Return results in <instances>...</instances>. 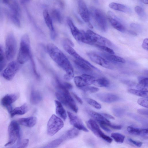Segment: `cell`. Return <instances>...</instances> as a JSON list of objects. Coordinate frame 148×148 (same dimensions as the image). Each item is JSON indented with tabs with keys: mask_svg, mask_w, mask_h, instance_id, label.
<instances>
[{
	"mask_svg": "<svg viewBox=\"0 0 148 148\" xmlns=\"http://www.w3.org/2000/svg\"><path fill=\"white\" fill-rule=\"evenodd\" d=\"M48 53L51 58L65 72L64 79L66 80L71 79L74 76L73 67L68 59L63 52L52 43L48 44Z\"/></svg>",
	"mask_w": 148,
	"mask_h": 148,
	"instance_id": "cell-1",
	"label": "cell"
},
{
	"mask_svg": "<svg viewBox=\"0 0 148 148\" xmlns=\"http://www.w3.org/2000/svg\"><path fill=\"white\" fill-rule=\"evenodd\" d=\"M56 85L57 91L55 95L57 98L61 103L68 106L74 112L77 113L78 108L68 90L64 87L60 82H58Z\"/></svg>",
	"mask_w": 148,
	"mask_h": 148,
	"instance_id": "cell-2",
	"label": "cell"
},
{
	"mask_svg": "<svg viewBox=\"0 0 148 148\" xmlns=\"http://www.w3.org/2000/svg\"><path fill=\"white\" fill-rule=\"evenodd\" d=\"M32 57L29 39L28 35L26 34L21 39L17 61L20 64H23Z\"/></svg>",
	"mask_w": 148,
	"mask_h": 148,
	"instance_id": "cell-3",
	"label": "cell"
},
{
	"mask_svg": "<svg viewBox=\"0 0 148 148\" xmlns=\"http://www.w3.org/2000/svg\"><path fill=\"white\" fill-rule=\"evenodd\" d=\"M95 24L101 30L106 31L107 28V23L106 17L103 13L100 10L91 7L89 11Z\"/></svg>",
	"mask_w": 148,
	"mask_h": 148,
	"instance_id": "cell-4",
	"label": "cell"
},
{
	"mask_svg": "<svg viewBox=\"0 0 148 148\" xmlns=\"http://www.w3.org/2000/svg\"><path fill=\"white\" fill-rule=\"evenodd\" d=\"M88 42V44L110 46L112 45L110 41L107 38L101 36L93 31L88 30L86 32Z\"/></svg>",
	"mask_w": 148,
	"mask_h": 148,
	"instance_id": "cell-5",
	"label": "cell"
},
{
	"mask_svg": "<svg viewBox=\"0 0 148 148\" xmlns=\"http://www.w3.org/2000/svg\"><path fill=\"white\" fill-rule=\"evenodd\" d=\"M5 56L8 60H12L14 57L16 50L15 38L12 33H9L5 40Z\"/></svg>",
	"mask_w": 148,
	"mask_h": 148,
	"instance_id": "cell-6",
	"label": "cell"
},
{
	"mask_svg": "<svg viewBox=\"0 0 148 148\" xmlns=\"http://www.w3.org/2000/svg\"><path fill=\"white\" fill-rule=\"evenodd\" d=\"M63 121L55 114H53L50 118L47 124V132L50 136L54 135L63 127Z\"/></svg>",
	"mask_w": 148,
	"mask_h": 148,
	"instance_id": "cell-7",
	"label": "cell"
},
{
	"mask_svg": "<svg viewBox=\"0 0 148 148\" xmlns=\"http://www.w3.org/2000/svg\"><path fill=\"white\" fill-rule=\"evenodd\" d=\"M8 132V141L5 146L12 145L19 138L20 128L18 123L15 121H12L9 126Z\"/></svg>",
	"mask_w": 148,
	"mask_h": 148,
	"instance_id": "cell-8",
	"label": "cell"
},
{
	"mask_svg": "<svg viewBox=\"0 0 148 148\" xmlns=\"http://www.w3.org/2000/svg\"><path fill=\"white\" fill-rule=\"evenodd\" d=\"M20 64L16 61L10 62L3 71L2 75L3 77L9 81L12 80L19 70Z\"/></svg>",
	"mask_w": 148,
	"mask_h": 148,
	"instance_id": "cell-9",
	"label": "cell"
},
{
	"mask_svg": "<svg viewBox=\"0 0 148 148\" xmlns=\"http://www.w3.org/2000/svg\"><path fill=\"white\" fill-rule=\"evenodd\" d=\"M87 55L94 62L106 68L110 69H113L112 65L110 62L97 53L90 52L87 53Z\"/></svg>",
	"mask_w": 148,
	"mask_h": 148,
	"instance_id": "cell-10",
	"label": "cell"
},
{
	"mask_svg": "<svg viewBox=\"0 0 148 148\" xmlns=\"http://www.w3.org/2000/svg\"><path fill=\"white\" fill-rule=\"evenodd\" d=\"M108 15L109 22L114 28L121 32H124L125 31V28L121 22L120 19L113 12L109 11L108 12Z\"/></svg>",
	"mask_w": 148,
	"mask_h": 148,
	"instance_id": "cell-11",
	"label": "cell"
},
{
	"mask_svg": "<svg viewBox=\"0 0 148 148\" xmlns=\"http://www.w3.org/2000/svg\"><path fill=\"white\" fill-rule=\"evenodd\" d=\"M70 124L77 129L88 132V130L84 125L80 119L72 113L67 112Z\"/></svg>",
	"mask_w": 148,
	"mask_h": 148,
	"instance_id": "cell-12",
	"label": "cell"
},
{
	"mask_svg": "<svg viewBox=\"0 0 148 148\" xmlns=\"http://www.w3.org/2000/svg\"><path fill=\"white\" fill-rule=\"evenodd\" d=\"M18 94L13 93L7 94L2 99L1 104L6 108L9 113L12 110L11 104L18 99Z\"/></svg>",
	"mask_w": 148,
	"mask_h": 148,
	"instance_id": "cell-13",
	"label": "cell"
},
{
	"mask_svg": "<svg viewBox=\"0 0 148 148\" xmlns=\"http://www.w3.org/2000/svg\"><path fill=\"white\" fill-rule=\"evenodd\" d=\"M95 97L101 101L108 103L116 102L120 99L117 95L110 93H98L95 95Z\"/></svg>",
	"mask_w": 148,
	"mask_h": 148,
	"instance_id": "cell-14",
	"label": "cell"
},
{
	"mask_svg": "<svg viewBox=\"0 0 148 148\" xmlns=\"http://www.w3.org/2000/svg\"><path fill=\"white\" fill-rule=\"evenodd\" d=\"M78 6L79 12L82 18L86 22H90L89 12L83 0H78Z\"/></svg>",
	"mask_w": 148,
	"mask_h": 148,
	"instance_id": "cell-15",
	"label": "cell"
},
{
	"mask_svg": "<svg viewBox=\"0 0 148 148\" xmlns=\"http://www.w3.org/2000/svg\"><path fill=\"white\" fill-rule=\"evenodd\" d=\"M43 16L46 24L50 30L51 38L53 40L55 38L56 33L53 26L51 18L47 10L45 9L43 11Z\"/></svg>",
	"mask_w": 148,
	"mask_h": 148,
	"instance_id": "cell-16",
	"label": "cell"
},
{
	"mask_svg": "<svg viewBox=\"0 0 148 148\" xmlns=\"http://www.w3.org/2000/svg\"><path fill=\"white\" fill-rule=\"evenodd\" d=\"M86 123L88 127L97 136L100 137L101 135L103 133L99 126L94 120L90 119L86 122Z\"/></svg>",
	"mask_w": 148,
	"mask_h": 148,
	"instance_id": "cell-17",
	"label": "cell"
},
{
	"mask_svg": "<svg viewBox=\"0 0 148 148\" xmlns=\"http://www.w3.org/2000/svg\"><path fill=\"white\" fill-rule=\"evenodd\" d=\"M127 131L130 134L135 135H140L142 136H148V129H140L132 126H128Z\"/></svg>",
	"mask_w": 148,
	"mask_h": 148,
	"instance_id": "cell-18",
	"label": "cell"
},
{
	"mask_svg": "<svg viewBox=\"0 0 148 148\" xmlns=\"http://www.w3.org/2000/svg\"><path fill=\"white\" fill-rule=\"evenodd\" d=\"M90 115L99 123L108 126L111 123L110 121L104 117L101 114L99 113L93 111H89Z\"/></svg>",
	"mask_w": 148,
	"mask_h": 148,
	"instance_id": "cell-19",
	"label": "cell"
},
{
	"mask_svg": "<svg viewBox=\"0 0 148 148\" xmlns=\"http://www.w3.org/2000/svg\"><path fill=\"white\" fill-rule=\"evenodd\" d=\"M37 121V118L35 116L22 118L18 120V122L20 124L28 127L34 126L36 124Z\"/></svg>",
	"mask_w": 148,
	"mask_h": 148,
	"instance_id": "cell-20",
	"label": "cell"
},
{
	"mask_svg": "<svg viewBox=\"0 0 148 148\" xmlns=\"http://www.w3.org/2000/svg\"><path fill=\"white\" fill-rule=\"evenodd\" d=\"M29 107L27 103H24L20 106L18 107L12 109L10 113L11 117L17 115H23L28 110Z\"/></svg>",
	"mask_w": 148,
	"mask_h": 148,
	"instance_id": "cell-21",
	"label": "cell"
},
{
	"mask_svg": "<svg viewBox=\"0 0 148 148\" xmlns=\"http://www.w3.org/2000/svg\"><path fill=\"white\" fill-rule=\"evenodd\" d=\"M55 103L56 114L63 120H65L67 118L66 114L61 103L59 101L55 100Z\"/></svg>",
	"mask_w": 148,
	"mask_h": 148,
	"instance_id": "cell-22",
	"label": "cell"
},
{
	"mask_svg": "<svg viewBox=\"0 0 148 148\" xmlns=\"http://www.w3.org/2000/svg\"><path fill=\"white\" fill-rule=\"evenodd\" d=\"M79 132L76 128H73L68 130L60 137L63 140L74 138L79 134Z\"/></svg>",
	"mask_w": 148,
	"mask_h": 148,
	"instance_id": "cell-23",
	"label": "cell"
},
{
	"mask_svg": "<svg viewBox=\"0 0 148 148\" xmlns=\"http://www.w3.org/2000/svg\"><path fill=\"white\" fill-rule=\"evenodd\" d=\"M109 6L112 9L125 13H130L131 12L128 7L119 3L112 2L109 4Z\"/></svg>",
	"mask_w": 148,
	"mask_h": 148,
	"instance_id": "cell-24",
	"label": "cell"
},
{
	"mask_svg": "<svg viewBox=\"0 0 148 148\" xmlns=\"http://www.w3.org/2000/svg\"><path fill=\"white\" fill-rule=\"evenodd\" d=\"M101 54L107 60L113 63H114L115 62L116 63L119 62L122 63H124L125 62V60L124 58L115 55L114 54H108L105 53H101Z\"/></svg>",
	"mask_w": 148,
	"mask_h": 148,
	"instance_id": "cell-25",
	"label": "cell"
},
{
	"mask_svg": "<svg viewBox=\"0 0 148 148\" xmlns=\"http://www.w3.org/2000/svg\"><path fill=\"white\" fill-rule=\"evenodd\" d=\"M42 99V97L38 91L32 90L31 92L30 100L31 103L34 105L38 104Z\"/></svg>",
	"mask_w": 148,
	"mask_h": 148,
	"instance_id": "cell-26",
	"label": "cell"
},
{
	"mask_svg": "<svg viewBox=\"0 0 148 148\" xmlns=\"http://www.w3.org/2000/svg\"><path fill=\"white\" fill-rule=\"evenodd\" d=\"M139 83L136 85L137 88L139 90L148 92V79L147 77H140L138 78Z\"/></svg>",
	"mask_w": 148,
	"mask_h": 148,
	"instance_id": "cell-27",
	"label": "cell"
},
{
	"mask_svg": "<svg viewBox=\"0 0 148 148\" xmlns=\"http://www.w3.org/2000/svg\"><path fill=\"white\" fill-rule=\"evenodd\" d=\"M67 22L70 27L72 34L77 40L79 34L80 30L75 26L70 18L69 17L67 18Z\"/></svg>",
	"mask_w": 148,
	"mask_h": 148,
	"instance_id": "cell-28",
	"label": "cell"
},
{
	"mask_svg": "<svg viewBox=\"0 0 148 148\" xmlns=\"http://www.w3.org/2000/svg\"><path fill=\"white\" fill-rule=\"evenodd\" d=\"M5 12L8 18L15 25L18 27L20 26V22L18 17L10 10H5Z\"/></svg>",
	"mask_w": 148,
	"mask_h": 148,
	"instance_id": "cell-29",
	"label": "cell"
},
{
	"mask_svg": "<svg viewBox=\"0 0 148 148\" xmlns=\"http://www.w3.org/2000/svg\"><path fill=\"white\" fill-rule=\"evenodd\" d=\"M92 84L99 87H107L110 84L109 80L105 77H102L97 79H95L93 81Z\"/></svg>",
	"mask_w": 148,
	"mask_h": 148,
	"instance_id": "cell-30",
	"label": "cell"
},
{
	"mask_svg": "<svg viewBox=\"0 0 148 148\" xmlns=\"http://www.w3.org/2000/svg\"><path fill=\"white\" fill-rule=\"evenodd\" d=\"M10 11L18 17L20 16L21 10L20 7L15 0L13 1L9 5Z\"/></svg>",
	"mask_w": 148,
	"mask_h": 148,
	"instance_id": "cell-31",
	"label": "cell"
},
{
	"mask_svg": "<svg viewBox=\"0 0 148 148\" xmlns=\"http://www.w3.org/2000/svg\"><path fill=\"white\" fill-rule=\"evenodd\" d=\"M73 79L75 84L79 88L87 86L85 79L81 76L75 77Z\"/></svg>",
	"mask_w": 148,
	"mask_h": 148,
	"instance_id": "cell-32",
	"label": "cell"
},
{
	"mask_svg": "<svg viewBox=\"0 0 148 148\" xmlns=\"http://www.w3.org/2000/svg\"><path fill=\"white\" fill-rule=\"evenodd\" d=\"M63 140L60 138L56 139L47 144L45 148H53L56 147L60 145L63 141Z\"/></svg>",
	"mask_w": 148,
	"mask_h": 148,
	"instance_id": "cell-33",
	"label": "cell"
},
{
	"mask_svg": "<svg viewBox=\"0 0 148 148\" xmlns=\"http://www.w3.org/2000/svg\"><path fill=\"white\" fill-rule=\"evenodd\" d=\"M128 91L131 94L138 96L142 97H148V92H145L133 89H129L128 90Z\"/></svg>",
	"mask_w": 148,
	"mask_h": 148,
	"instance_id": "cell-34",
	"label": "cell"
},
{
	"mask_svg": "<svg viewBox=\"0 0 148 148\" xmlns=\"http://www.w3.org/2000/svg\"><path fill=\"white\" fill-rule=\"evenodd\" d=\"M111 136L115 141L119 143H123L125 138V136L124 135L118 133H112Z\"/></svg>",
	"mask_w": 148,
	"mask_h": 148,
	"instance_id": "cell-35",
	"label": "cell"
},
{
	"mask_svg": "<svg viewBox=\"0 0 148 148\" xmlns=\"http://www.w3.org/2000/svg\"><path fill=\"white\" fill-rule=\"evenodd\" d=\"M84 92L88 93H93L98 92L99 89L94 86H85L79 88Z\"/></svg>",
	"mask_w": 148,
	"mask_h": 148,
	"instance_id": "cell-36",
	"label": "cell"
},
{
	"mask_svg": "<svg viewBox=\"0 0 148 148\" xmlns=\"http://www.w3.org/2000/svg\"><path fill=\"white\" fill-rule=\"evenodd\" d=\"M51 15L54 20L59 23H61L62 21V16L60 12L58 10H53L51 12Z\"/></svg>",
	"mask_w": 148,
	"mask_h": 148,
	"instance_id": "cell-37",
	"label": "cell"
},
{
	"mask_svg": "<svg viewBox=\"0 0 148 148\" xmlns=\"http://www.w3.org/2000/svg\"><path fill=\"white\" fill-rule=\"evenodd\" d=\"M6 64L5 54L2 46L0 45V72L3 69Z\"/></svg>",
	"mask_w": 148,
	"mask_h": 148,
	"instance_id": "cell-38",
	"label": "cell"
},
{
	"mask_svg": "<svg viewBox=\"0 0 148 148\" xmlns=\"http://www.w3.org/2000/svg\"><path fill=\"white\" fill-rule=\"evenodd\" d=\"M85 100L89 104L95 108L97 109L101 108V105L94 99L89 98H86Z\"/></svg>",
	"mask_w": 148,
	"mask_h": 148,
	"instance_id": "cell-39",
	"label": "cell"
},
{
	"mask_svg": "<svg viewBox=\"0 0 148 148\" xmlns=\"http://www.w3.org/2000/svg\"><path fill=\"white\" fill-rule=\"evenodd\" d=\"M137 103L140 105L145 108H148V97H142L138 99L137 100Z\"/></svg>",
	"mask_w": 148,
	"mask_h": 148,
	"instance_id": "cell-40",
	"label": "cell"
},
{
	"mask_svg": "<svg viewBox=\"0 0 148 148\" xmlns=\"http://www.w3.org/2000/svg\"><path fill=\"white\" fill-rule=\"evenodd\" d=\"M135 10L138 15L142 18H144L146 17V14L143 8L137 6L135 7Z\"/></svg>",
	"mask_w": 148,
	"mask_h": 148,
	"instance_id": "cell-41",
	"label": "cell"
},
{
	"mask_svg": "<svg viewBox=\"0 0 148 148\" xmlns=\"http://www.w3.org/2000/svg\"><path fill=\"white\" fill-rule=\"evenodd\" d=\"M100 49L107 52L108 53L112 54H114V51L108 46L104 45H97L96 46Z\"/></svg>",
	"mask_w": 148,
	"mask_h": 148,
	"instance_id": "cell-42",
	"label": "cell"
},
{
	"mask_svg": "<svg viewBox=\"0 0 148 148\" xmlns=\"http://www.w3.org/2000/svg\"><path fill=\"white\" fill-rule=\"evenodd\" d=\"M113 112L115 116L117 117H121L124 115V110L121 108H115L113 110Z\"/></svg>",
	"mask_w": 148,
	"mask_h": 148,
	"instance_id": "cell-43",
	"label": "cell"
},
{
	"mask_svg": "<svg viewBox=\"0 0 148 148\" xmlns=\"http://www.w3.org/2000/svg\"><path fill=\"white\" fill-rule=\"evenodd\" d=\"M29 140L28 139H24L20 141L18 144V147L25 148L27 147L29 144Z\"/></svg>",
	"mask_w": 148,
	"mask_h": 148,
	"instance_id": "cell-44",
	"label": "cell"
},
{
	"mask_svg": "<svg viewBox=\"0 0 148 148\" xmlns=\"http://www.w3.org/2000/svg\"><path fill=\"white\" fill-rule=\"evenodd\" d=\"M100 138L109 143H111L112 141V139L109 136L105 135L104 133L101 136Z\"/></svg>",
	"mask_w": 148,
	"mask_h": 148,
	"instance_id": "cell-45",
	"label": "cell"
},
{
	"mask_svg": "<svg viewBox=\"0 0 148 148\" xmlns=\"http://www.w3.org/2000/svg\"><path fill=\"white\" fill-rule=\"evenodd\" d=\"M128 140L131 143L138 147H140L143 144V143L140 141L134 140L131 138H129Z\"/></svg>",
	"mask_w": 148,
	"mask_h": 148,
	"instance_id": "cell-46",
	"label": "cell"
},
{
	"mask_svg": "<svg viewBox=\"0 0 148 148\" xmlns=\"http://www.w3.org/2000/svg\"><path fill=\"white\" fill-rule=\"evenodd\" d=\"M148 38H145L143 40L142 45L143 48L147 51H148Z\"/></svg>",
	"mask_w": 148,
	"mask_h": 148,
	"instance_id": "cell-47",
	"label": "cell"
},
{
	"mask_svg": "<svg viewBox=\"0 0 148 148\" xmlns=\"http://www.w3.org/2000/svg\"><path fill=\"white\" fill-rule=\"evenodd\" d=\"M138 112L140 114L144 115H148V110L147 109H138Z\"/></svg>",
	"mask_w": 148,
	"mask_h": 148,
	"instance_id": "cell-48",
	"label": "cell"
},
{
	"mask_svg": "<svg viewBox=\"0 0 148 148\" xmlns=\"http://www.w3.org/2000/svg\"><path fill=\"white\" fill-rule=\"evenodd\" d=\"M62 84L64 87L68 90L71 89L72 88V85L67 82H62Z\"/></svg>",
	"mask_w": 148,
	"mask_h": 148,
	"instance_id": "cell-49",
	"label": "cell"
},
{
	"mask_svg": "<svg viewBox=\"0 0 148 148\" xmlns=\"http://www.w3.org/2000/svg\"><path fill=\"white\" fill-rule=\"evenodd\" d=\"M108 126L113 129L117 130H121L122 128V126L121 125H112L111 124H110Z\"/></svg>",
	"mask_w": 148,
	"mask_h": 148,
	"instance_id": "cell-50",
	"label": "cell"
},
{
	"mask_svg": "<svg viewBox=\"0 0 148 148\" xmlns=\"http://www.w3.org/2000/svg\"><path fill=\"white\" fill-rule=\"evenodd\" d=\"M99 124L101 128L106 132H110L111 131L110 129L106 126V125L100 123H99Z\"/></svg>",
	"mask_w": 148,
	"mask_h": 148,
	"instance_id": "cell-51",
	"label": "cell"
},
{
	"mask_svg": "<svg viewBox=\"0 0 148 148\" xmlns=\"http://www.w3.org/2000/svg\"><path fill=\"white\" fill-rule=\"evenodd\" d=\"M72 93L73 97L79 103L81 104H82L83 101L82 100L78 95L73 92H72Z\"/></svg>",
	"mask_w": 148,
	"mask_h": 148,
	"instance_id": "cell-52",
	"label": "cell"
},
{
	"mask_svg": "<svg viewBox=\"0 0 148 148\" xmlns=\"http://www.w3.org/2000/svg\"><path fill=\"white\" fill-rule=\"evenodd\" d=\"M101 114L106 118L113 120L114 119V118L113 116L109 114L106 113H102Z\"/></svg>",
	"mask_w": 148,
	"mask_h": 148,
	"instance_id": "cell-53",
	"label": "cell"
},
{
	"mask_svg": "<svg viewBox=\"0 0 148 148\" xmlns=\"http://www.w3.org/2000/svg\"><path fill=\"white\" fill-rule=\"evenodd\" d=\"M3 2L5 4L8 5H9L14 0H2Z\"/></svg>",
	"mask_w": 148,
	"mask_h": 148,
	"instance_id": "cell-54",
	"label": "cell"
},
{
	"mask_svg": "<svg viewBox=\"0 0 148 148\" xmlns=\"http://www.w3.org/2000/svg\"><path fill=\"white\" fill-rule=\"evenodd\" d=\"M22 3H25L29 1L30 0H20Z\"/></svg>",
	"mask_w": 148,
	"mask_h": 148,
	"instance_id": "cell-55",
	"label": "cell"
},
{
	"mask_svg": "<svg viewBox=\"0 0 148 148\" xmlns=\"http://www.w3.org/2000/svg\"><path fill=\"white\" fill-rule=\"evenodd\" d=\"M141 1L145 4H148V0H140Z\"/></svg>",
	"mask_w": 148,
	"mask_h": 148,
	"instance_id": "cell-56",
	"label": "cell"
},
{
	"mask_svg": "<svg viewBox=\"0 0 148 148\" xmlns=\"http://www.w3.org/2000/svg\"><path fill=\"white\" fill-rule=\"evenodd\" d=\"M88 23L89 27L91 28H93V27L92 25L91 24L90 22H89Z\"/></svg>",
	"mask_w": 148,
	"mask_h": 148,
	"instance_id": "cell-57",
	"label": "cell"
}]
</instances>
